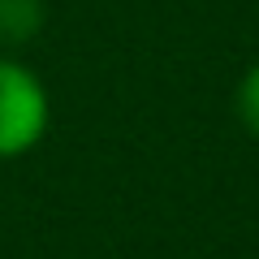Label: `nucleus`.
Returning <instances> with one entry per match:
<instances>
[{
    "label": "nucleus",
    "instance_id": "obj_2",
    "mask_svg": "<svg viewBox=\"0 0 259 259\" xmlns=\"http://www.w3.org/2000/svg\"><path fill=\"white\" fill-rule=\"evenodd\" d=\"M39 26H44L39 0H0V39L22 44V39L39 35Z\"/></svg>",
    "mask_w": 259,
    "mask_h": 259
},
{
    "label": "nucleus",
    "instance_id": "obj_3",
    "mask_svg": "<svg viewBox=\"0 0 259 259\" xmlns=\"http://www.w3.org/2000/svg\"><path fill=\"white\" fill-rule=\"evenodd\" d=\"M233 117H238V125L246 130V134L259 139V61L250 65L246 74L238 78V87H233Z\"/></svg>",
    "mask_w": 259,
    "mask_h": 259
},
{
    "label": "nucleus",
    "instance_id": "obj_1",
    "mask_svg": "<svg viewBox=\"0 0 259 259\" xmlns=\"http://www.w3.org/2000/svg\"><path fill=\"white\" fill-rule=\"evenodd\" d=\"M52 125V100L30 65L0 56V160H18L44 143Z\"/></svg>",
    "mask_w": 259,
    "mask_h": 259
}]
</instances>
